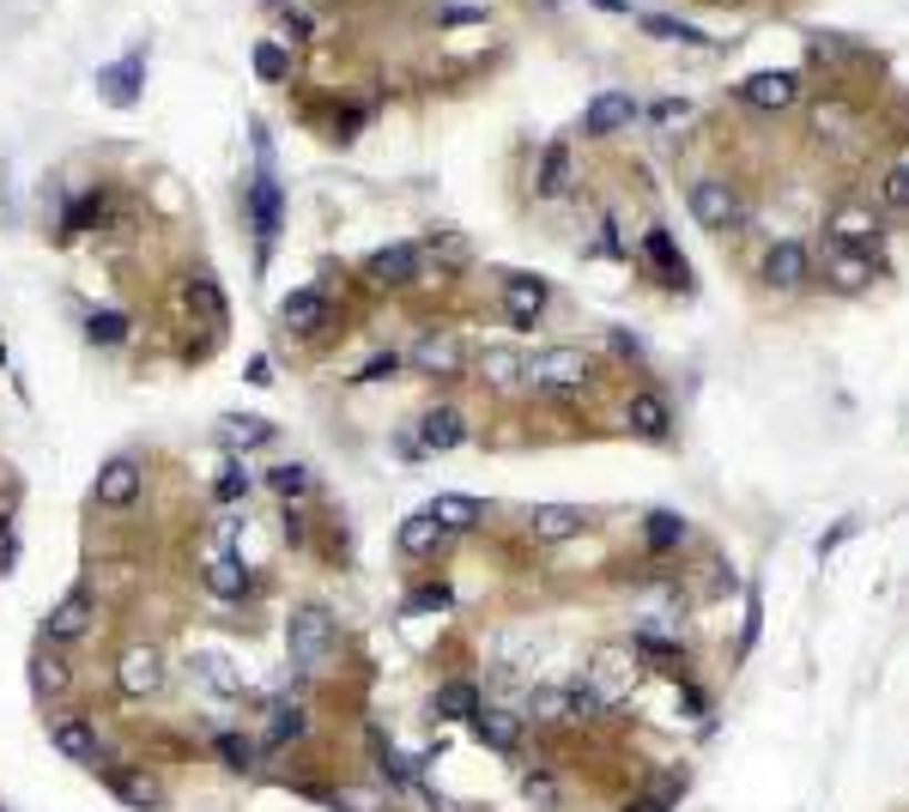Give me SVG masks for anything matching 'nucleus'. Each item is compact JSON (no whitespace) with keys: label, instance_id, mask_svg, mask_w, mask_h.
<instances>
[{"label":"nucleus","instance_id":"43","mask_svg":"<svg viewBox=\"0 0 909 812\" xmlns=\"http://www.w3.org/2000/svg\"><path fill=\"white\" fill-rule=\"evenodd\" d=\"M522 794H528L534 806H545V812L558 806V782L545 777V770H522Z\"/></svg>","mask_w":909,"mask_h":812},{"label":"nucleus","instance_id":"13","mask_svg":"<svg viewBox=\"0 0 909 812\" xmlns=\"http://www.w3.org/2000/svg\"><path fill=\"white\" fill-rule=\"evenodd\" d=\"M643 261H648V274H655L661 286H673V291H685V286H692V267H685V255L673 249V237H667L661 225L643 237Z\"/></svg>","mask_w":909,"mask_h":812},{"label":"nucleus","instance_id":"6","mask_svg":"<svg viewBox=\"0 0 909 812\" xmlns=\"http://www.w3.org/2000/svg\"><path fill=\"white\" fill-rule=\"evenodd\" d=\"M589 686L601 691V703L631 698V686H636V655H631V649H601V655H594V667H589Z\"/></svg>","mask_w":909,"mask_h":812},{"label":"nucleus","instance_id":"54","mask_svg":"<svg viewBox=\"0 0 909 812\" xmlns=\"http://www.w3.org/2000/svg\"><path fill=\"white\" fill-rule=\"evenodd\" d=\"M594 7H606V12H625V0H594Z\"/></svg>","mask_w":909,"mask_h":812},{"label":"nucleus","instance_id":"51","mask_svg":"<svg viewBox=\"0 0 909 812\" xmlns=\"http://www.w3.org/2000/svg\"><path fill=\"white\" fill-rule=\"evenodd\" d=\"M37 679H43V691H68V667H61V661H43V674H37Z\"/></svg>","mask_w":909,"mask_h":812},{"label":"nucleus","instance_id":"42","mask_svg":"<svg viewBox=\"0 0 909 812\" xmlns=\"http://www.w3.org/2000/svg\"><path fill=\"white\" fill-rule=\"evenodd\" d=\"M249 485H255V473L243 467V461H231V467L218 473V497H225V504H237V497H249Z\"/></svg>","mask_w":909,"mask_h":812},{"label":"nucleus","instance_id":"36","mask_svg":"<svg viewBox=\"0 0 909 812\" xmlns=\"http://www.w3.org/2000/svg\"><path fill=\"white\" fill-rule=\"evenodd\" d=\"M419 255H431V261H443V267H461V261H473V243H467L461 230H437V237H425Z\"/></svg>","mask_w":909,"mask_h":812},{"label":"nucleus","instance_id":"14","mask_svg":"<svg viewBox=\"0 0 909 812\" xmlns=\"http://www.w3.org/2000/svg\"><path fill=\"white\" fill-rule=\"evenodd\" d=\"M503 316H510L515 328H534V321L545 316V279H534V274L503 279Z\"/></svg>","mask_w":909,"mask_h":812},{"label":"nucleus","instance_id":"28","mask_svg":"<svg viewBox=\"0 0 909 812\" xmlns=\"http://www.w3.org/2000/svg\"><path fill=\"white\" fill-rule=\"evenodd\" d=\"M304 733H309L304 703H273V710H267V746H273V752L292 746V740H304Z\"/></svg>","mask_w":909,"mask_h":812},{"label":"nucleus","instance_id":"1","mask_svg":"<svg viewBox=\"0 0 909 812\" xmlns=\"http://www.w3.org/2000/svg\"><path fill=\"white\" fill-rule=\"evenodd\" d=\"M334 649H340V625L321 607H297L285 618V655H292L304 674H321V667L334 661Z\"/></svg>","mask_w":909,"mask_h":812},{"label":"nucleus","instance_id":"38","mask_svg":"<svg viewBox=\"0 0 909 812\" xmlns=\"http://www.w3.org/2000/svg\"><path fill=\"white\" fill-rule=\"evenodd\" d=\"M643 534H648V552H673V546L685 539V522H680L673 510H655V515H648V527H643Z\"/></svg>","mask_w":909,"mask_h":812},{"label":"nucleus","instance_id":"49","mask_svg":"<svg viewBox=\"0 0 909 812\" xmlns=\"http://www.w3.org/2000/svg\"><path fill=\"white\" fill-rule=\"evenodd\" d=\"M395 370H400V358H395V352H382V358H370V364L358 370V382H382V377H395Z\"/></svg>","mask_w":909,"mask_h":812},{"label":"nucleus","instance_id":"47","mask_svg":"<svg viewBox=\"0 0 909 812\" xmlns=\"http://www.w3.org/2000/svg\"><path fill=\"white\" fill-rule=\"evenodd\" d=\"M255 68H262V80H285V49L262 43V49H255Z\"/></svg>","mask_w":909,"mask_h":812},{"label":"nucleus","instance_id":"18","mask_svg":"<svg viewBox=\"0 0 909 812\" xmlns=\"http://www.w3.org/2000/svg\"><path fill=\"white\" fill-rule=\"evenodd\" d=\"M636 122V97L625 92H601L589 103V115H582V134H594V140H606V134H619V127H631Z\"/></svg>","mask_w":909,"mask_h":812},{"label":"nucleus","instance_id":"34","mask_svg":"<svg viewBox=\"0 0 909 812\" xmlns=\"http://www.w3.org/2000/svg\"><path fill=\"white\" fill-rule=\"evenodd\" d=\"M431 710L437 716H449V721H461V716H479V691L467 686V679H449L443 691L431 698Z\"/></svg>","mask_w":909,"mask_h":812},{"label":"nucleus","instance_id":"26","mask_svg":"<svg viewBox=\"0 0 909 812\" xmlns=\"http://www.w3.org/2000/svg\"><path fill=\"white\" fill-rule=\"evenodd\" d=\"M249 213H255V237L262 243L279 237V183H273V176H255L249 183Z\"/></svg>","mask_w":909,"mask_h":812},{"label":"nucleus","instance_id":"50","mask_svg":"<svg viewBox=\"0 0 909 812\" xmlns=\"http://www.w3.org/2000/svg\"><path fill=\"white\" fill-rule=\"evenodd\" d=\"M12 558H19V539H12V522L0 515V576L12 571Z\"/></svg>","mask_w":909,"mask_h":812},{"label":"nucleus","instance_id":"27","mask_svg":"<svg viewBox=\"0 0 909 812\" xmlns=\"http://www.w3.org/2000/svg\"><path fill=\"white\" fill-rule=\"evenodd\" d=\"M188 309L206 321V328H225V321H231L225 291H218V279H213V274H194V279H188Z\"/></svg>","mask_w":909,"mask_h":812},{"label":"nucleus","instance_id":"53","mask_svg":"<svg viewBox=\"0 0 909 812\" xmlns=\"http://www.w3.org/2000/svg\"><path fill=\"white\" fill-rule=\"evenodd\" d=\"M631 812H667V801H636Z\"/></svg>","mask_w":909,"mask_h":812},{"label":"nucleus","instance_id":"32","mask_svg":"<svg viewBox=\"0 0 909 812\" xmlns=\"http://www.w3.org/2000/svg\"><path fill=\"white\" fill-rule=\"evenodd\" d=\"M437 539H443V527H437L431 510H419V515H407V522H400V552H412V558H425Z\"/></svg>","mask_w":909,"mask_h":812},{"label":"nucleus","instance_id":"20","mask_svg":"<svg viewBox=\"0 0 909 812\" xmlns=\"http://www.w3.org/2000/svg\"><path fill=\"white\" fill-rule=\"evenodd\" d=\"M91 613H98V607H91V595H85V588H73V595L49 613V643H80L91 630Z\"/></svg>","mask_w":909,"mask_h":812},{"label":"nucleus","instance_id":"37","mask_svg":"<svg viewBox=\"0 0 909 812\" xmlns=\"http://www.w3.org/2000/svg\"><path fill=\"white\" fill-rule=\"evenodd\" d=\"M267 485L285 497V504H297V497H309L316 473H309V467H297V461H285V467H273V473H267Z\"/></svg>","mask_w":909,"mask_h":812},{"label":"nucleus","instance_id":"17","mask_svg":"<svg viewBox=\"0 0 909 812\" xmlns=\"http://www.w3.org/2000/svg\"><path fill=\"white\" fill-rule=\"evenodd\" d=\"M412 364H419L425 377H461L467 352H461V340H455V333H425V340L412 346Z\"/></svg>","mask_w":909,"mask_h":812},{"label":"nucleus","instance_id":"19","mask_svg":"<svg viewBox=\"0 0 909 812\" xmlns=\"http://www.w3.org/2000/svg\"><path fill=\"white\" fill-rule=\"evenodd\" d=\"M467 443V419L455 407H437L419 419V449H431V455H449V449Z\"/></svg>","mask_w":909,"mask_h":812},{"label":"nucleus","instance_id":"9","mask_svg":"<svg viewBox=\"0 0 909 812\" xmlns=\"http://www.w3.org/2000/svg\"><path fill=\"white\" fill-rule=\"evenodd\" d=\"M425 267V255L412 249V243H388V249H376L370 261H364V274H370V286H412Z\"/></svg>","mask_w":909,"mask_h":812},{"label":"nucleus","instance_id":"48","mask_svg":"<svg viewBox=\"0 0 909 812\" xmlns=\"http://www.w3.org/2000/svg\"><path fill=\"white\" fill-rule=\"evenodd\" d=\"M443 607H449V588H419L407 600V613H443Z\"/></svg>","mask_w":909,"mask_h":812},{"label":"nucleus","instance_id":"44","mask_svg":"<svg viewBox=\"0 0 909 812\" xmlns=\"http://www.w3.org/2000/svg\"><path fill=\"white\" fill-rule=\"evenodd\" d=\"M134 73H140V55H127L115 73H103V85H110L115 103H134Z\"/></svg>","mask_w":909,"mask_h":812},{"label":"nucleus","instance_id":"40","mask_svg":"<svg viewBox=\"0 0 909 812\" xmlns=\"http://www.w3.org/2000/svg\"><path fill=\"white\" fill-rule=\"evenodd\" d=\"M91 346H122L127 340V316H115V309H98V316L85 321Z\"/></svg>","mask_w":909,"mask_h":812},{"label":"nucleus","instance_id":"16","mask_svg":"<svg viewBox=\"0 0 909 812\" xmlns=\"http://www.w3.org/2000/svg\"><path fill=\"white\" fill-rule=\"evenodd\" d=\"M49 746H55L68 764H98V728H91L85 716H55V728H49Z\"/></svg>","mask_w":909,"mask_h":812},{"label":"nucleus","instance_id":"12","mask_svg":"<svg viewBox=\"0 0 909 812\" xmlns=\"http://www.w3.org/2000/svg\"><path fill=\"white\" fill-rule=\"evenodd\" d=\"M625 424L643 436V443H667V436H673V407L661 401L655 389H636L631 407H625Z\"/></svg>","mask_w":909,"mask_h":812},{"label":"nucleus","instance_id":"30","mask_svg":"<svg viewBox=\"0 0 909 812\" xmlns=\"http://www.w3.org/2000/svg\"><path fill=\"white\" fill-rule=\"evenodd\" d=\"M206 588H213L218 600H243V595H249V571H243L237 558H225V552H218V558L206 564Z\"/></svg>","mask_w":909,"mask_h":812},{"label":"nucleus","instance_id":"4","mask_svg":"<svg viewBox=\"0 0 909 812\" xmlns=\"http://www.w3.org/2000/svg\"><path fill=\"white\" fill-rule=\"evenodd\" d=\"M825 230H830V243H837V249L874 255V243H879V213H874V206H861V201H842V206H830Z\"/></svg>","mask_w":909,"mask_h":812},{"label":"nucleus","instance_id":"52","mask_svg":"<svg viewBox=\"0 0 909 812\" xmlns=\"http://www.w3.org/2000/svg\"><path fill=\"white\" fill-rule=\"evenodd\" d=\"M680 115H685V103H673V97L655 103V122H680Z\"/></svg>","mask_w":909,"mask_h":812},{"label":"nucleus","instance_id":"33","mask_svg":"<svg viewBox=\"0 0 909 812\" xmlns=\"http://www.w3.org/2000/svg\"><path fill=\"white\" fill-rule=\"evenodd\" d=\"M431 515H437V527H443V534H461V527L479 522V504H473V497L443 492V497H431Z\"/></svg>","mask_w":909,"mask_h":812},{"label":"nucleus","instance_id":"3","mask_svg":"<svg viewBox=\"0 0 909 812\" xmlns=\"http://www.w3.org/2000/svg\"><path fill=\"white\" fill-rule=\"evenodd\" d=\"M528 382H534V389H552V394L582 389V382H589V358H582L576 346H545V352L528 358Z\"/></svg>","mask_w":909,"mask_h":812},{"label":"nucleus","instance_id":"23","mask_svg":"<svg viewBox=\"0 0 909 812\" xmlns=\"http://www.w3.org/2000/svg\"><path fill=\"white\" fill-rule=\"evenodd\" d=\"M479 377H486L491 389H522V382H528V358L510 352V346H486V352H479Z\"/></svg>","mask_w":909,"mask_h":812},{"label":"nucleus","instance_id":"45","mask_svg":"<svg viewBox=\"0 0 909 812\" xmlns=\"http://www.w3.org/2000/svg\"><path fill=\"white\" fill-rule=\"evenodd\" d=\"M594 716H606L601 691H594V686H570V721H594Z\"/></svg>","mask_w":909,"mask_h":812},{"label":"nucleus","instance_id":"22","mask_svg":"<svg viewBox=\"0 0 909 812\" xmlns=\"http://www.w3.org/2000/svg\"><path fill=\"white\" fill-rule=\"evenodd\" d=\"M528 534L534 539H576L582 534V510L576 504H534L528 510Z\"/></svg>","mask_w":909,"mask_h":812},{"label":"nucleus","instance_id":"7","mask_svg":"<svg viewBox=\"0 0 909 812\" xmlns=\"http://www.w3.org/2000/svg\"><path fill=\"white\" fill-rule=\"evenodd\" d=\"M91 497H98V510H127L140 497V461L134 455H115L103 461L98 485H91Z\"/></svg>","mask_w":909,"mask_h":812},{"label":"nucleus","instance_id":"31","mask_svg":"<svg viewBox=\"0 0 909 812\" xmlns=\"http://www.w3.org/2000/svg\"><path fill=\"white\" fill-rule=\"evenodd\" d=\"M218 436H225V449H243V455H249V449H262L267 436H273V424L255 419V412H243V419H225V424H218Z\"/></svg>","mask_w":909,"mask_h":812},{"label":"nucleus","instance_id":"11","mask_svg":"<svg viewBox=\"0 0 909 812\" xmlns=\"http://www.w3.org/2000/svg\"><path fill=\"white\" fill-rule=\"evenodd\" d=\"M764 279H770L776 291H800L813 279V249L807 243H776V249L764 255Z\"/></svg>","mask_w":909,"mask_h":812},{"label":"nucleus","instance_id":"41","mask_svg":"<svg viewBox=\"0 0 909 812\" xmlns=\"http://www.w3.org/2000/svg\"><path fill=\"white\" fill-rule=\"evenodd\" d=\"M528 716H534V721H570V691L540 686L534 698H528Z\"/></svg>","mask_w":909,"mask_h":812},{"label":"nucleus","instance_id":"35","mask_svg":"<svg viewBox=\"0 0 909 812\" xmlns=\"http://www.w3.org/2000/svg\"><path fill=\"white\" fill-rule=\"evenodd\" d=\"M213 752H218V764H225V770H237V777H243V770H255L262 746H255V740H243V733H218V740H213Z\"/></svg>","mask_w":909,"mask_h":812},{"label":"nucleus","instance_id":"25","mask_svg":"<svg viewBox=\"0 0 909 812\" xmlns=\"http://www.w3.org/2000/svg\"><path fill=\"white\" fill-rule=\"evenodd\" d=\"M279 321L292 333H316L321 321H328V298H321V291H292V298L279 304Z\"/></svg>","mask_w":909,"mask_h":812},{"label":"nucleus","instance_id":"21","mask_svg":"<svg viewBox=\"0 0 909 812\" xmlns=\"http://www.w3.org/2000/svg\"><path fill=\"white\" fill-rule=\"evenodd\" d=\"M473 733L491 746V752H503V758L522 752V716H510V710H479L473 716Z\"/></svg>","mask_w":909,"mask_h":812},{"label":"nucleus","instance_id":"8","mask_svg":"<svg viewBox=\"0 0 909 812\" xmlns=\"http://www.w3.org/2000/svg\"><path fill=\"white\" fill-rule=\"evenodd\" d=\"M115 686H122V698H152V691L164 686V655L159 649H127L122 661H115Z\"/></svg>","mask_w":909,"mask_h":812},{"label":"nucleus","instance_id":"46","mask_svg":"<svg viewBox=\"0 0 909 812\" xmlns=\"http://www.w3.org/2000/svg\"><path fill=\"white\" fill-rule=\"evenodd\" d=\"M886 206H898V213H909V164H898V171H886Z\"/></svg>","mask_w":909,"mask_h":812},{"label":"nucleus","instance_id":"5","mask_svg":"<svg viewBox=\"0 0 909 812\" xmlns=\"http://www.w3.org/2000/svg\"><path fill=\"white\" fill-rule=\"evenodd\" d=\"M879 279V261L861 249H837V243H825V286L842 291V298H855V291H867Z\"/></svg>","mask_w":909,"mask_h":812},{"label":"nucleus","instance_id":"29","mask_svg":"<svg viewBox=\"0 0 909 812\" xmlns=\"http://www.w3.org/2000/svg\"><path fill=\"white\" fill-rule=\"evenodd\" d=\"M194 679H201L206 691H218V698H237L243 691V674L225 661V655H194Z\"/></svg>","mask_w":909,"mask_h":812},{"label":"nucleus","instance_id":"15","mask_svg":"<svg viewBox=\"0 0 909 812\" xmlns=\"http://www.w3.org/2000/svg\"><path fill=\"white\" fill-rule=\"evenodd\" d=\"M103 782L115 789V801H127L134 812H164V789L146 777V770H122V764H103Z\"/></svg>","mask_w":909,"mask_h":812},{"label":"nucleus","instance_id":"39","mask_svg":"<svg viewBox=\"0 0 909 812\" xmlns=\"http://www.w3.org/2000/svg\"><path fill=\"white\" fill-rule=\"evenodd\" d=\"M643 31H655V37H667V43H692V49H704L709 37L697 31V24H680V19H661V12H648L643 19Z\"/></svg>","mask_w":909,"mask_h":812},{"label":"nucleus","instance_id":"24","mask_svg":"<svg viewBox=\"0 0 909 812\" xmlns=\"http://www.w3.org/2000/svg\"><path fill=\"white\" fill-rule=\"evenodd\" d=\"M534 183H540V195H545V201L570 195V183H576V164H570V146H564V140L540 152V176H534Z\"/></svg>","mask_w":909,"mask_h":812},{"label":"nucleus","instance_id":"10","mask_svg":"<svg viewBox=\"0 0 909 812\" xmlns=\"http://www.w3.org/2000/svg\"><path fill=\"white\" fill-rule=\"evenodd\" d=\"M739 97H746L752 110H788V103L800 97V73H788V68H764V73H752V80L739 85Z\"/></svg>","mask_w":909,"mask_h":812},{"label":"nucleus","instance_id":"2","mask_svg":"<svg viewBox=\"0 0 909 812\" xmlns=\"http://www.w3.org/2000/svg\"><path fill=\"white\" fill-rule=\"evenodd\" d=\"M692 218L704 230H716V237H727V230L746 225V201H739L734 183H722V176H704V183H692Z\"/></svg>","mask_w":909,"mask_h":812}]
</instances>
